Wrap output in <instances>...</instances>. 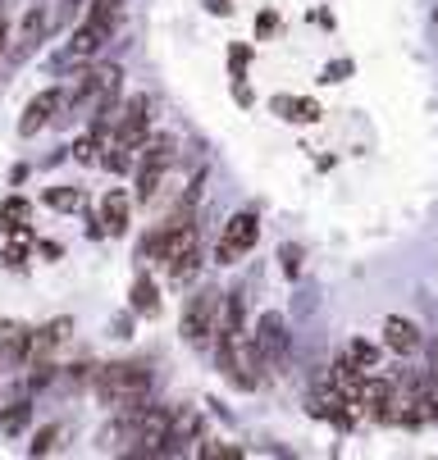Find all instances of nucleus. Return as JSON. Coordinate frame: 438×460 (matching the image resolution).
<instances>
[{
  "instance_id": "nucleus-1",
  "label": "nucleus",
  "mask_w": 438,
  "mask_h": 460,
  "mask_svg": "<svg viewBox=\"0 0 438 460\" xmlns=\"http://www.w3.org/2000/svg\"><path fill=\"white\" fill-rule=\"evenodd\" d=\"M96 397L105 402V406H114V411H129V406H138V402H147L151 397V374L142 369V365H105V369H96Z\"/></svg>"
},
{
  "instance_id": "nucleus-2",
  "label": "nucleus",
  "mask_w": 438,
  "mask_h": 460,
  "mask_svg": "<svg viewBox=\"0 0 438 460\" xmlns=\"http://www.w3.org/2000/svg\"><path fill=\"white\" fill-rule=\"evenodd\" d=\"M219 296H224V292H215V288H201V292L187 296L183 319H178V333H183V342H187V347H197V351H201V347H210V342H215Z\"/></svg>"
},
{
  "instance_id": "nucleus-3",
  "label": "nucleus",
  "mask_w": 438,
  "mask_h": 460,
  "mask_svg": "<svg viewBox=\"0 0 438 460\" xmlns=\"http://www.w3.org/2000/svg\"><path fill=\"white\" fill-rule=\"evenodd\" d=\"M169 164H174V146L165 137H156V142H147L138 151V201H156Z\"/></svg>"
},
{
  "instance_id": "nucleus-4",
  "label": "nucleus",
  "mask_w": 438,
  "mask_h": 460,
  "mask_svg": "<svg viewBox=\"0 0 438 460\" xmlns=\"http://www.w3.org/2000/svg\"><path fill=\"white\" fill-rule=\"evenodd\" d=\"M256 242H261V219H256L252 210L233 215V219L224 224L219 246H215V265H237V255H246Z\"/></svg>"
},
{
  "instance_id": "nucleus-5",
  "label": "nucleus",
  "mask_w": 438,
  "mask_h": 460,
  "mask_svg": "<svg viewBox=\"0 0 438 460\" xmlns=\"http://www.w3.org/2000/svg\"><path fill=\"white\" fill-rule=\"evenodd\" d=\"M147 96H129L123 114L114 119V142H123L129 151H142L147 146V133H151V114H147Z\"/></svg>"
},
{
  "instance_id": "nucleus-6",
  "label": "nucleus",
  "mask_w": 438,
  "mask_h": 460,
  "mask_svg": "<svg viewBox=\"0 0 438 460\" xmlns=\"http://www.w3.org/2000/svg\"><path fill=\"white\" fill-rule=\"evenodd\" d=\"M59 110H65V92H59V87L37 92V96L28 101L23 119H19V137H37L46 123H55V114H59Z\"/></svg>"
},
{
  "instance_id": "nucleus-7",
  "label": "nucleus",
  "mask_w": 438,
  "mask_h": 460,
  "mask_svg": "<svg viewBox=\"0 0 438 460\" xmlns=\"http://www.w3.org/2000/svg\"><path fill=\"white\" fill-rule=\"evenodd\" d=\"M252 347H256L261 365H274V360L288 351V323H283V314L265 310V314L256 319V338H252Z\"/></svg>"
},
{
  "instance_id": "nucleus-8",
  "label": "nucleus",
  "mask_w": 438,
  "mask_h": 460,
  "mask_svg": "<svg viewBox=\"0 0 438 460\" xmlns=\"http://www.w3.org/2000/svg\"><path fill=\"white\" fill-rule=\"evenodd\" d=\"M365 378H370V369H365L361 360H352L347 351H343V356L334 360V369H329V387H334V392H343V397H347L352 406L361 402V392H365Z\"/></svg>"
},
{
  "instance_id": "nucleus-9",
  "label": "nucleus",
  "mask_w": 438,
  "mask_h": 460,
  "mask_svg": "<svg viewBox=\"0 0 438 460\" xmlns=\"http://www.w3.org/2000/svg\"><path fill=\"white\" fill-rule=\"evenodd\" d=\"M28 347H32V328H23V323H0V369L28 365Z\"/></svg>"
},
{
  "instance_id": "nucleus-10",
  "label": "nucleus",
  "mask_w": 438,
  "mask_h": 460,
  "mask_svg": "<svg viewBox=\"0 0 438 460\" xmlns=\"http://www.w3.org/2000/svg\"><path fill=\"white\" fill-rule=\"evenodd\" d=\"M384 347L393 351V356H416L420 351V328L411 323V319H402V314H384Z\"/></svg>"
},
{
  "instance_id": "nucleus-11",
  "label": "nucleus",
  "mask_w": 438,
  "mask_h": 460,
  "mask_svg": "<svg viewBox=\"0 0 438 460\" xmlns=\"http://www.w3.org/2000/svg\"><path fill=\"white\" fill-rule=\"evenodd\" d=\"M129 219H133V201L123 187H110L105 201H101V224H105V237H119L129 233Z\"/></svg>"
},
{
  "instance_id": "nucleus-12",
  "label": "nucleus",
  "mask_w": 438,
  "mask_h": 460,
  "mask_svg": "<svg viewBox=\"0 0 438 460\" xmlns=\"http://www.w3.org/2000/svg\"><path fill=\"white\" fill-rule=\"evenodd\" d=\"M46 28H50V19H46V10L41 5H32L28 14H23V23H19V41H14V59H28L37 46H41V37H46Z\"/></svg>"
},
{
  "instance_id": "nucleus-13",
  "label": "nucleus",
  "mask_w": 438,
  "mask_h": 460,
  "mask_svg": "<svg viewBox=\"0 0 438 460\" xmlns=\"http://www.w3.org/2000/svg\"><path fill=\"white\" fill-rule=\"evenodd\" d=\"M274 110H283V119H297V123H316L320 119V105L306 101V96H274Z\"/></svg>"
},
{
  "instance_id": "nucleus-14",
  "label": "nucleus",
  "mask_w": 438,
  "mask_h": 460,
  "mask_svg": "<svg viewBox=\"0 0 438 460\" xmlns=\"http://www.w3.org/2000/svg\"><path fill=\"white\" fill-rule=\"evenodd\" d=\"M133 310H138V314H147V319H156V314H160V288H156L147 274H138V283H133Z\"/></svg>"
},
{
  "instance_id": "nucleus-15",
  "label": "nucleus",
  "mask_w": 438,
  "mask_h": 460,
  "mask_svg": "<svg viewBox=\"0 0 438 460\" xmlns=\"http://www.w3.org/2000/svg\"><path fill=\"white\" fill-rule=\"evenodd\" d=\"M41 201H46L50 210H65V215H69V210H83V191H78V187H50Z\"/></svg>"
},
{
  "instance_id": "nucleus-16",
  "label": "nucleus",
  "mask_w": 438,
  "mask_h": 460,
  "mask_svg": "<svg viewBox=\"0 0 438 460\" xmlns=\"http://www.w3.org/2000/svg\"><path fill=\"white\" fill-rule=\"evenodd\" d=\"M28 420H32V406H28V402H14L10 411H0V433H10V438H14V433L28 429Z\"/></svg>"
},
{
  "instance_id": "nucleus-17",
  "label": "nucleus",
  "mask_w": 438,
  "mask_h": 460,
  "mask_svg": "<svg viewBox=\"0 0 438 460\" xmlns=\"http://www.w3.org/2000/svg\"><path fill=\"white\" fill-rule=\"evenodd\" d=\"M101 146H105V137L101 133H87V137L74 142V160L78 164H101Z\"/></svg>"
},
{
  "instance_id": "nucleus-18",
  "label": "nucleus",
  "mask_w": 438,
  "mask_h": 460,
  "mask_svg": "<svg viewBox=\"0 0 438 460\" xmlns=\"http://www.w3.org/2000/svg\"><path fill=\"white\" fill-rule=\"evenodd\" d=\"M19 224H28V201H23V196H10V201L5 206H0V228H19Z\"/></svg>"
},
{
  "instance_id": "nucleus-19",
  "label": "nucleus",
  "mask_w": 438,
  "mask_h": 460,
  "mask_svg": "<svg viewBox=\"0 0 438 460\" xmlns=\"http://www.w3.org/2000/svg\"><path fill=\"white\" fill-rule=\"evenodd\" d=\"M55 447H59V429H55V424H46V429L32 438V447H28V451H32V456H50Z\"/></svg>"
},
{
  "instance_id": "nucleus-20",
  "label": "nucleus",
  "mask_w": 438,
  "mask_h": 460,
  "mask_svg": "<svg viewBox=\"0 0 438 460\" xmlns=\"http://www.w3.org/2000/svg\"><path fill=\"white\" fill-rule=\"evenodd\" d=\"M197 456H201V460H242V451H237V447H219V442L197 447Z\"/></svg>"
},
{
  "instance_id": "nucleus-21",
  "label": "nucleus",
  "mask_w": 438,
  "mask_h": 460,
  "mask_svg": "<svg viewBox=\"0 0 438 460\" xmlns=\"http://www.w3.org/2000/svg\"><path fill=\"white\" fill-rule=\"evenodd\" d=\"M347 356H352V360H361L365 369H374V365H380V351H374L370 342H347Z\"/></svg>"
},
{
  "instance_id": "nucleus-22",
  "label": "nucleus",
  "mask_w": 438,
  "mask_h": 460,
  "mask_svg": "<svg viewBox=\"0 0 438 460\" xmlns=\"http://www.w3.org/2000/svg\"><path fill=\"white\" fill-rule=\"evenodd\" d=\"M87 5H92V0H65V10H59V19H55V23H69V19H78Z\"/></svg>"
},
{
  "instance_id": "nucleus-23",
  "label": "nucleus",
  "mask_w": 438,
  "mask_h": 460,
  "mask_svg": "<svg viewBox=\"0 0 438 460\" xmlns=\"http://www.w3.org/2000/svg\"><path fill=\"white\" fill-rule=\"evenodd\" d=\"M246 59H252V50H246V46H233V50H228V64H233V74H242V69H246Z\"/></svg>"
},
{
  "instance_id": "nucleus-24",
  "label": "nucleus",
  "mask_w": 438,
  "mask_h": 460,
  "mask_svg": "<svg viewBox=\"0 0 438 460\" xmlns=\"http://www.w3.org/2000/svg\"><path fill=\"white\" fill-rule=\"evenodd\" d=\"M347 74H352V59H347V64L338 59V64H329V69H325V83H343Z\"/></svg>"
},
{
  "instance_id": "nucleus-25",
  "label": "nucleus",
  "mask_w": 438,
  "mask_h": 460,
  "mask_svg": "<svg viewBox=\"0 0 438 460\" xmlns=\"http://www.w3.org/2000/svg\"><path fill=\"white\" fill-rule=\"evenodd\" d=\"M301 270V251L297 246H283V274H297Z\"/></svg>"
},
{
  "instance_id": "nucleus-26",
  "label": "nucleus",
  "mask_w": 438,
  "mask_h": 460,
  "mask_svg": "<svg viewBox=\"0 0 438 460\" xmlns=\"http://www.w3.org/2000/svg\"><path fill=\"white\" fill-rule=\"evenodd\" d=\"M274 28H279V19H274V14H270V10H265V14H261V19H256V37H270V32H274Z\"/></svg>"
},
{
  "instance_id": "nucleus-27",
  "label": "nucleus",
  "mask_w": 438,
  "mask_h": 460,
  "mask_svg": "<svg viewBox=\"0 0 438 460\" xmlns=\"http://www.w3.org/2000/svg\"><path fill=\"white\" fill-rule=\"evenodd\" d=\"M206 10H210V14H219V19H224V14H228V10H233V5H228V0H206Z\"/></svg>"
},
{
  "instance_id": "nucleus-28",
  "label": "nucleus",
  "mask_w": 438,
  "mask_h": 460,
  "mask_svg": "<svg viewBox=\"0 0 438 460\" xmlns=\"http://www.w3.org/2000/svg\"><path fill=\"white\" fill-rule=\"evenodd\" d=\"M429 378H438V342H434V351H429Z\"/></svg>"
},
{
  "instance_id": "nucleus-29",
  "label": "nucleus",
  "mask_w": 438,
  "mask_h": 460,
  "mask_svg": "<svg viewBox=\"0 0 438 460\" xmlns=\"http://www.w3.org/2000/svg\"><path fill=\"white\" fill-rule=\"evenodd\" d=\"M5 37H10V23H5V14H0V46H5Z\"/></svg>"
}]
</instances>
